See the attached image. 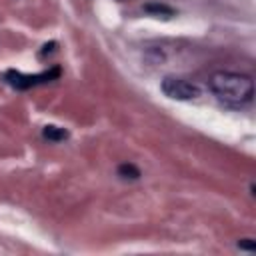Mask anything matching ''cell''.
<instances>
[{
    "label": "cell",
    "mask_w": 256,
    "mask_h": 256,
    "mask_svg": "<svg viewBox=\"0 0 256 256\" xmlns=\"http://www.w3.org/2000/svg\"><path fill=\"white\" fill-rule=\"evenodd\" d=\"M144 10L150 12V14H154V16H160V14H162V16H166V18L174 14V10L168 8V6H164V4H146Z\"/></svg>",
    "instance_id": "cell-6"
},
{
    "label": "cell",
    "mask_w": 256,
    "mask_h": 256,
    "mask_svg": "<svg viewBox=\"0 0 256 256\" xmlns=\"http://www.w3.org/2000/svg\"><path fill=\"white\" fill-rule=\"evenodd\" d=\"M118 176L124 178V180H136V178H140V170L134 164L124 162V164L118 166Z\"/></svg>",
    "instance_id": "cell-5"
},
{
    "label": "cell",
    "mask_w": 256,
    "mask_h": 256,
    "mask_svg": "<svg viewBox=\"0 0 256 256\" xmlns=\"http://www.w3.org/2000/svg\"><path fill=\"white\" fill-rule=\"evenodd\" d=\"M238 248H240V250H250V252H252V250L256 248V242H254L252 238H242V240L238 242Z\"/></svg>",
    "instance_id": "cell-7"
},
{
    "label": "cell",
    "mask_w": 256,
    "mask_h": 256,
    "mask_svg": "<svg viewBox=\"0 0 256 256\" xmlns=\"http://www.w3.org/2000/svg\"><path fill=\"white\" fill-rule=\"evenodd\" d=\"M160 88L172 100H194L200 96L198 84H194L186 78H180V76H166L162 80Z\"/></svg>",
    "instance_id": "cell-3"
},
{
    "label": "cell",
    "mask_w": 256,
    "mask_h": 256,
    "mask_svg": "<svg viewBox=\"0 0 256 256\" xmlns=\"http://www.w3.org/2000/svg\"><path fill=\"white\" fill-rule=\"evenodd\" d=\"M210 90L220 102L228 106H242L254 96V80L248 74L220 70L210 76Z\"/></svg>",
    "instance_id": "cell-1"
},
{
    "label": "cell",
    "mask_w": 256,
    "mask_h": 256,
    "mask_svg": "<svg viewBox=\"0 0 256 256\" xmlns=\"http://www.w3.org/2000/svg\"><path fill=\"white\" fill-rule=\"evenodd\" d=\"M42 136L50 142H62V140L68 138V130H64L60 126H54V124H48V126L42 128Z\"/></svg>",
    "instance_id": "cell-4"
},
{
    "label": "cell",
    "mask_w": 256,
    "mask_h": 256,
    "mask_svg": "<svg viewBox=\"0 0 256 256\" xmlns=\"http://www.w3.org/2000/svg\"><path fill=\"white\" fill-rule=\"evenodd\" d=\"M60 72H62L60 66H52L50 70H44L40 74H22L18 70H8L4 74V80L12 88H16V90H28L32 86H38V84H46V82L56 80L60 76Z\"/></svg>",
    "instance_id": "cell-2"
}]
</instances>
